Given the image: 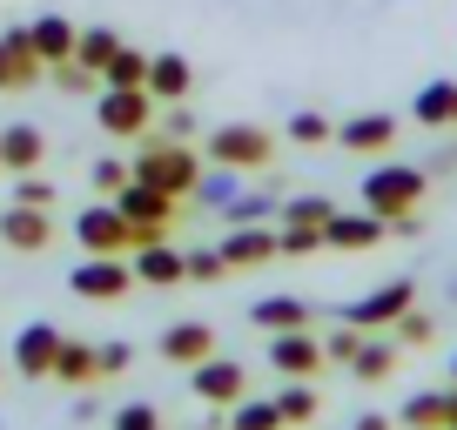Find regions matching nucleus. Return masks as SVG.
Masks as SVG:
<instances>
[{"instance_id":"nucleus-31","label":"nucleus","mask_w":457,"mask_h":430,"mask_svg":"<svg viewBox=\"0 0 457 430\" xmlns=\"http://www.w3.org/2000/svg\"><path fill=\"white\" fill-rule=\"evenodd\" d=\"M228 430H283V410H276V397L270 403H262V397L249 403L243 397V403H228Z\"/></svg>"},{"instance_id":"nucleus-8","label":"nucleus","mask_w":457,"mask_h":430,"mask_svg":"<svg viewBox=\"0 0 457 430\" xmlns=\"http://www.w3.org/2000/svg\"><path fill=\"white\" fill-rule=\"evenodd\" d=\"M276 256H283V243H276L270 222H228V236H222L228 276H236V269H270Z\"/></svg>"},{"instance_id":"nucleus-9","label":"nucleus","mask_w":457,"mask_h":430,"mask_svg":"<svg viewBox=\"0 0 457 430\" xmlns=\"http://www.w3.org/2000/svg\"><path fill=\"white\" fill-rule=\"evenodd\" d=\"M417 302V289L411 283H384V289H370V296H357L350 310H343V323H357L363 336L370 330H397V316Z\"/></svg>"},{"instance_id":"nucleus-22","label":"nucleus","mask_w":457,"mask_h":430,"mask_svg":"<svg viewBox=\"0 0 457 430\" xmlns=\"http://www.w3.org/2000/svg\"><path fill=\"white\" fill-rule=\"evenodd\" d=\"M47 155V135L34 128V121H14V128L0 135V169H14V175H34Z\"/></svg>"},{"instance_id":"nucleus-39","label":"nucleus","mask_w":457,"mask_h":430,"mask_svg":"<svg viewBox=\"0 0 457 430\" xmlns=\"http://www.w3.org/2000/svg\"><path fill=\"white\" fill-rule=\"evenodd\" d=\"M129 161H121V155H101L95 161V195H121V182H129Z\"/></svg>"},{"instance_id":"nucleus-4","label":"nucleus","mask_w":457,"mask_h":430,"mask_svg":"<svg viewBox=\"0 0 457 430\" xmlns=\"http://www.w3.org/2000/svg\"><path fill=\"white\" fill-rule=\"evenodd\" d=\"M202 155L222 161V169H270L276 161V135L262 121H222V128L202 142Z\"/></svg>"},{"instance_id":"nucleus-14","label":"nucleus","mask_w":457,"mask_h":430,"mask_svg":"<svg viewBox=\"0 0 457 430\" xmlns=\"http://www.w3.org/2000/svg\"><path fill=\"white\" fill-rule=\"evenodd\" d=\"M54 357H61V330L54 323H28V330L14 336V376H54Z\"/></svg>"},{"instance_id":"nucleus-11","label":"nucleus","mask_w":457,"mask_h":430,"mask_svg":"<svg viewBox=\"0 0 457 430\" xmlns=\"http://www.w3.org/2000/svg\"><path fill=\"white\" fill-rule=\"evenodd\" d=\"M323 343H316V336L310 330H276L270 336V370L276 376H316V370H323Z\"/></svg>"},{"instance_id":"nucleus-43","label":"nucleus","mask_w":457,"mask_h":430,"mask_svg":"<svg viewBox=\"0 0 457 430\" xmlns=\"http://www.w3.org/2000/svg\"><path fill=\"white\" fill-rule=\"evenodd\" d=\"M14 202H34V209H47V202H54V188H47L41 175H21V182H14Z\"/></svg>"},{"instance_id":"nucleus-32","label":"nucleus","mask_w":457,"mask_h":430,"mask_svg":"<svg viewBox=\"0 0 457 430\" xmlns=\"http://www.w3.org/2000/svg\"><path fill=\"white\" fill-rule=\"evenodd\" d=\"M390 336H397L403 350H424V343H437V316H424V310L411 302V310L397 316V330H390Z\"/></svg>"},{"instance_id":"nucleus-12","label":"nucleus","mask_w":457,"mask_h":430,"mask_svg":"<svg viewBox=\"0 0 457 430\" xmlns=\"http://www.w3.org/2000/svg\"><path fill=\"white\" fill-rule=\"evenodd\" d=\"M243 390H249V376H243V363H236V357H202L195 363V397L202 403L228 410V403H243Z\"/></svg>"},{"instance_id":"nucleus-1","label":"nucleus","mask_w":457,"mask_h":430,"mask_svg":"<svg viewBox=\"0 0 457 430\" xmlns=\"http://www.w3.org/2000/svg\"><path fill=\"white\" fill-rule=\"evenodd\" d=\"M129 169H135V182H155V188H169V195L188 202V188L202 182V148L175 142V135H142Z\"/></svg>"},{"instance_id":"nucleus-25","label":"nucleus","mask_w":457,"mask_h":430,"mask_svg":"<svg viewBox=\"0 0 457 430\" xmlns=\"http://www.w3.org/2000/svg\"><path fill=\"white\" fill-rule=\"evenodd\" d=\"M411 115L424 121V128H457V81H430Z\"/></svg>"},{"instance_id":"nucleus-21","label":"nucleus","mask_w":457,"mask_h":430,"mask_svg":"<svg viewBox=\"0 0 457 430\" xmlns=\"http://www.w3.org/2000/svg\"><path fill=\"white\" fill-rule=\"evenodd\" d=\"M54 384H68V390H95V384H108V376H101V350H95V343H74V336H61Z\"/></svg>"},{"instance_id":"nucleus-6","label":"nucleus","mask_w":457,"mask_h":430,"mask_svg":"<svg viewBox=\"0 0 457 430\" xmlns=\"http://www.w3.org/2000/svg\"><path fill=\"white\" fill-rule=\"evenodd\" d=\"M74 243H81L87 256H129V249H135V222L121 215V202L101 195L95 209L74 215Z\"/></svg>"},{"instance_id":"nucleus-29","label":"nucleus","mask_w":457,"mask_h":430,"mask_svg":"<svg viewBox=\"0 0 457 430\" xmlns=\"http://www.w3.org/2000/svg\"><path fill=\"white\" fill-rule=\"evenodd\" d=\"M228 202H236V169L215 161V175H202V182L188 188V209H228Z\"/></svg>"},{"instance_id":"nucleus-45","label":"nucleus","mask_w":457,"mask_h":430,"mask_svg":"<svg viewBox=\"0 0 457 430\" xmlns=\"http://www.w3.org/2000/svg\"><path fill=\"white\" fill-rule=\"evenodd\" d=\"M444 417H451V424H457V384L444 390Z\"/></svg>"},{"instance_id":"nucleus-24","label":"nucleus","mask_w":457,"mask_h":430,"mask_svg":"<svg viewBox=\"0 0 457 430\" xmlns=\"http://www.w3.org/2000/svg\"><path fill=\"white\" fill-rule=\"evenodd\" d=\"M249 323H256V330H310V302L303 296H262L256 310H249Z\"/></svg>"},{"instance_id":"nucleus-41","label":"nucleus","mask_w":457,"mask_h":430,"mask_svg":"<svg viewBox=\"0 0 457 430\" xmlns=\"http://www.w3.org/2000/svg\"><path fill=\"white\" fill-rule=\"evenodd\" d=\"M155 424H162L155 403H121V410H114V430H155Z\"/></svg>"},{"instance_id":"nucleus-19","label":"nucleus","mask_w":457,"mask_h":430,"mask_svg":"<svg viewBox=\"0 0 457 430\" xmlns=\"http://www.w3.org/2000/svg\"><path fill=\"white\" fill-rule=\"evenodd\" d=\"M397 357H403V343L390 330H370L357 343V357H350V376L357 384H384V376H397Z\"/></svg>"},{"instance_id":"nucleus-38","label":"nucleus","mask_w":457,"mask_h":430,"mask_svg":"<svg viewBox=\"0 0 457 430\" xmlns=\"http://www.w3.org/2000/svg\"><path fill=\"white\" fill-rule=\"evenodd\" d=\"M276 209H283V202H276V195H236V202H228V222H270V215Z\"/></svg>"},{"instance_id":"nucleus-13","label":"nucleus","mask_w":457,"mask_h":430,"mask_svg":"<svg viewBox=\"0 0 457 430\" xmlns=\"http://www.w3.org/2000/svg\"><path fill=\"white\" fill-rule=\"evenodd\" d=\"M34 81H41V54H34L28 28H7L0 34V95H21Z\"/></svg>"},{"instance_id":"nucleus-35","label":"nucleus","mask_w":457,"mask_h":430,"mask_svg":"<svg viewBox=\"0 0 457 430\" xmlns=\"http://www.w3.org/2000/svg\"><path fill=\"white\" fill-rule=\"evenodd\" d=\"M276 243H283V256H316V249H323V229H310V222H283Z\"/></svg>"},{"instance_id":"nucleus-49","label":"nucleus","mask_w":457,"mask_h":430,"mask_svg":"<svg viewBox=\"0 0 457 430\" xmlns=\"http://www.w3.org/2000/svg\"><path fill=\"white\" fill-rule=\"evenodd\" d=\"M451 430H457V424H451Z\"/></svg>"},{"instance_id":"nucleus-7","label":"nucleus","mask_w":457,"mask_h":430,"mask_svg":"<svg viewBox=\"0 0 457 430\" xmlns=\"http://www.w3.org/2000/svg\"><path fill=\"white\" fill-rule=\"evenodd\" d=\"M68 289L81 302H121L135 289V262H121V256H87L81 269L68 276Z\"/></svg>"},{"instance_id":"nucleus-42","label":"nucleus","mask_w":457,"mask_h":430,"mask_svg":"<svg viewBox=\"0 0 457 430\" xmlns=\"http://www.w3.org/2000/svg\"><path fill=\"white\" fill-rule=\"evenodd\" d=\"M101 350V376H129L135 370V350L129 343H95Z\"/></svg>"},{"instance_id":"nucleus-46","label":"nucleus","mask_w":457,"mask_h":430,"mask_svg":"<svg viewBox=\"0 0 457 430\" xmlns=\"http://www.w3.org/2000/svg\"><path fill=\"white\" fill-rule=\"evenodd\" d=\"M357 430H390V417H357Z\"/></svg>"},{"instance_id":"nucleus-40","label":"nucleus","mask_w":457,"mask_h":430,"mask_svg":"<svg viewBox=\"0 0 457 430\" xmlns=\"http://www.w3.org/2000/svg\"><path fill=\"white\" fill-rule=\"evenodd\" d=\"M222 276H228L222 249H195V256H188V283H222Z\"/></svg>"},{"instance_id":"nucleus-26","label":"nucleus","mask_w":457,"mask_h":430,"mask_svg":"<svg viewBox=\"0 0 457 430\" xmlns=\"http://www.w3.org/2000/svg\"><path fill=\"white\" fill-rule=\"evenodd\" d=\"M276 410H283V430H296V424H310L323 403H316V390H310V376H283V390H276Z\"/></svg>"},{"instance_id":"nucleus-44","label":"nucleus","mask_w":457,"mask_h":430,"mask_svg":"<svg viewBox=\"0 0 457 430\" xmlns=\"http://www.w3.org/2000/svg\"><path fill=\"white\" fill-rule=\"evenodd\" d=\"M162 135H175V142H188V135H195V115H188L182 101H169V121H162Z\"/></svg>"},{"instance_id":"nucleus-47","label":"nucleus","mask_w":457,"mask_h":430,"mask_svg":"<svg viewBox=\"0 0 457 430\" xmlns=\"http://www.w3.org/2000/svg\"><path fill=\"white\" fill-rule=\"evenodd\" d=\"M451 384H457V357H451Z\"/></svg>"},{"instance_id":"nucleus-3","label":"nucleus","mask_w":457,"mask_h":430,"mask_svg":"<svg viewBox=\"0 0 457 430\" xmlns=\"http://www.w3.org/2000/svg\"><path fill=\"white\" fill-rule=\"evenodd\" d=\"M424 188H430L424 169H411V161H377V169L363 175V209L390 222V215H403V209H424Z\"/></svg>"},{"instance_id":"nucleus-17","label":"nucleus","mask_w":457,"mask_h":430,"mask_svg":"<svg viewBox=\"0 0 457 430\" xmlns=\"http://www.w3.org/2000/svg\"><path fill=\"white\" fill-rule=\"evenodd\" d=\"M384 243V215H370V209H357V215H329L323 222V249H350V256H357V249H377Z\"/></svg>"},{"instance_id":"nucleus-30","label":"nucleus","mask_w":457,"mask_h":430,"mask_svg":"<svg viewBox=\"0 0 457 430\" xmlns=\"http://www.w3.org/2000/svg\"><path fill=\"white\" fill-rule=\"evenodd\" d=\"M121 54V34H108V28H81V41H74V61H81V68H108V61Z\"/></svg>"},{"instance_id":"nucleus-37","label":"nucleus","mask_w":457,"mask_h":430,"mask_svg":"<svg viewBox=\"0 0 457 430\" xmlns=\"http://www.w3.org/2000/svg\"><path fill=\"white\" fill-rule=\"evenodd\" d=\"M357 343H363V330H357V323H337V330L323 336V357H329V363H343V370H350V357H357Z\"/></svg>"},{"instance_id":"nucleus-16","label":"nucleus","mask_w":457,"mask_h":430,"mask_svg":"<svg viewBox=\"0 0 457 430\" xmlns=\"http://www.w3.org/2000/svg\"><path fill=\"white\" fill-rule=\"evenodd\" d=\"M337 148L343 155H390L397 148V121L390 115H350L337 128Z\"/></svg>"},{"instance_id":"nucleus-2","label":"nucleus","mask_w":457,"mask_h":430,"mask_svg":"<svg viewBox=\"0 0 457 430\" xmlns=\"http://www.w3.org/2000/svg\"><path fill=\"white\" fill-rule=\"evenodd\" d=\"M108 202H121V215L135 222V249H142V243H162V236L188 215L182 195H169V188H155V182H135V175L121 182V195H108Z\"/></svg>"},{"instance_id":"nucleus-33","label":"nucleus","mask_w":457,"mask_h":430,"mask_svg":"<svg viewBox=\"0 0 457 430\" xmlns=\"http://www.w3.org/2000/svg\"><path fill=\"white\" fill-rule=\"evenodd\" d=\"M54 87L61 95H101V74L81 68V61H54Z\"/></svg>"},{"instance_id":"nucleus-23","label":"nucleus","mask_w":457,"mask_h":430,"mask_svg":"<svg viewBox=\"0 0 457 430\" xmlns=\"http://www.w3.org/2000/svg\"><path fill=\"white\" fill-rule=\"evenodd\" d=\"M188 87H195V68H188L182 54H148V95L169 108V101H188Z\"/></svg>"},{"instance_id":"nucleus-20","label":"nucleus","mask_w":457,"mask_h":430,"mask_svg":"<svg viewBox=\"0 0 457 430\" xmlns=\"http://www.w3.org/2000/svg\"><path fill=\"white\" fill-rule=\"evenodd\" d=\"M28 41H34V54H41V68H54V61H74L81 28H74L68 14H41V21H28Z\"/></svg>"},{"instance_id":"nucleus-27","label":"nucleus","mask_w":457,"mask_h":430,"mask_svg":"<svg viewBox=\"0 0 457 430\" xmlns=\"http://www.w3.org/2000/svg\"><path fill=\"white\" fill-rule=\"evenodd\" d=\"M101 87H148V54L121 41V54H114L108 68H101Z\"/></svg>"},{"instance_id":"nucleus-15","label":"nucleus","mask_w":457,"mask_h":430,"mask_svg":"<svg viewBox=\"0 0 457 430\" xmlns=\"http://www.w3.org/2000/svg\"><path fill=\"white\" fill-rule=\"evenodd\" d=\"M155 350H162L169 370H195L202 357H215V330H209V323H169Z\"/></svg>"},{"instance_id":"nucleus-34","label":"nucleus","mask_w":457,"mask_h":430,"mask_svg":"<svg viewBox=\"0 0 457 430\" xmlns=\"http://www.w3.org/2000/svg\"><path fill=\"white\" fill-rule=\"evenodd\" d=\"M329 215H337V202H329V195H296V202H283V222H310V229H323Z\"/></svg>"},{"instance_id":"nucleus-28","label":"nucleus","mask_w":457,"mask_h":430,"mask_svg":"<svg viewBox=\"0 0 457 430\" xmlns=\"http://www.w3.org/2000/svg\"><path fill=\"white\" fill-rule=\"evenodd\" d=\"M397 424L403 430H451V417H444V390H417V397L403 403Z\"/></svg>"},{"instance_id":"nucleus-10","label":"nucleus","mask_w":457,"mask_h":430,"mask_svg":"<svg viewBox=\"0 0 457 430\" xmlns=\"http://www.w3.org/2000/svg\"><path fill=\"white\" fill-rule=\"evenodd\" d=\"M0 243L21 249V256H41V249L54 243V215L34 209V202H7V215H0Z\"/></svg>"},{"instance_id":"nucleus-36","label":"nucleus","mask_w":457,"mask_h":430,"mask_svg":"<svg viewBox=\"0 0 457 430\" xmlns=\"http://www.w3.org/2000/svg\"><path fill=\"white\" fill-rule=\"evenodd\" d=\"M289 142L296 148H323V142H337V128H329L323 115H289Z\"/></svg>"},{"instance_id":"nucleus-48","label":"nucleus","mask_w":457,"mask_h":430,"mask_svg":"<svg viewBox=\"0 0 457 430\" xmlns=\"http://www.w3.org/2000/svg\"><path fill=\"white\" fill-rule=\"evenodd\" d=\"M155 430H169V424H155Z\"/></svg>"},{"instance_id":"nucleus-5","label":"nucleus","mask_w":457,"mask_h":430,"mask_svg":"<svg viewBox=\"0 0 457 430\" xmlns=\"http://www.w3.org/2000/svg\"><path fill=\"white\" fill-rule=\"evenodd\" d=\"M155 108L162 101L148 95V87H101L95 121H101V135H114V142H142V135L155 128Z\"/></svg>"},{"instance_id":"nucleus-18","label":"nucleus","mask_w":457,"mask_h":430,"mask_svg":"<svg viewBox=\"0 0 457 430\" xmlns=\"http://www.w3.org/2000/svg\"><path fill=\"white\" fill-rule=\"evenodd\" d=\"M135 283H148V289L188 283V256H175L169 236H162V243H142V249H135Z\"/></svg>"}]
</instances>
